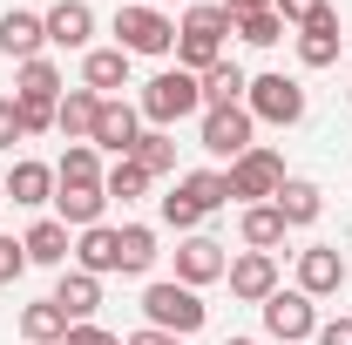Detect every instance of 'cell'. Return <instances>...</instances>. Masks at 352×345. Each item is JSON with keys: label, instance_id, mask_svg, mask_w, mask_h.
Instances as JSON below:
<instances>
[{"label": "cell", "instance_id": "obj_11", "mask_svg": "<svg viewBox=\"0 0 352 345\" xmlns=\"http://www.w3.org/2000/svg\"><path fill=\"white\" fill-rule=\"evenodd\" d=\"M135 135H142V109L135 102H122V95H109L102 109H95V149H109V156H129L135 149Z\"/></svg>", "mask_w": 352, "mask_h": 345}, {"label": "cell", "instance_id": "obj_34", "mask_svg": "<svg viewBox=\"0 0 352 345\" xmlns=\"http://www.w3.org/2000/svg\"><path fill=\"white\" fill-rule=\"evenodd\" d=\"M156 210H163V223H170V230H183V237H190V230L204 223V210H197V203H190L183 190H170V197H156Z\"/></svg>", "mask_w": 352, "mask_h": 345}, {"label": "cell", "instance_id": "obj_22", "mask_svg": "<svg viewBox=\"0 0 352 345\" xmlns=\"http://www.w3.org/2000/svg\"><path fill=\"white\" fill-rule=\"evenodd\" d=\"M82 88H95L102 102H109L116 88H129V54H122V47H88L82 54Z\"/></svg>", "mask_w": 352, "mask_h": 345}, {"label": "cell", "instance_id": "obj_25", "mask_svg": "<svg viewBox=\"0 0 352 345\" xmlns=\"http://www.w3.org/2000/svg\"><path fill=\"white\" fill-rule=\"evenodd\" d=\"M95 109H102V95H95V88H68V95H61V109H54L61 142H88V135H95Z\"/></svg>", "mask_w": 352, "mask_h": 345}, {"label": "cell", "instance_id": "obj_4", "mask_svg": "<svg viewBox=\"0 0 352 345\" xmlns=\"http://www.w3.org/2000/svg\"><path fill=\"white\" fill-rule=\"evenodd\" d=\"M109 34H116V47H122L129 61H135V54H176V21L163 14V7H142V0L116 7Z\"/></svg>", "mask_w": 352, "mask_h": 345}, {"label": "cell", "instance_id": "obj_39", "mask_svg": "<svg viewBox=\"0 0 352 345\" xmlns=\"http://www.w3.org/2000/svg\"><path fill=\"white\" fill-rule=\"evenodd\" d=\"M21 129H28V135H47V129H54V109H41V102H21Z\"/></svg>", "mask_w": 352, "mask_h": 345}, {"label": "cell", "instance_id": "obj_29", "mask_svg": "<svg viewBox=\"0 0 352 345\" xmlns=\"http://www.w3.org/2000/svg\"><path fill=\"white\" fill-rule=\"evenodd\" d=\"M156 230L149 223H122V278H149L156 271Z\"/></svg>", "mask_w": 352, "mask_h": 345}, {"label": "cell", "instance_id": "obj_16", "mask_svg": "<svg viewBox=\"0 0 352 345\" xmlns=\"http://www.w3.org/2000/svg\"><path fill=\"white\" fill-rule=\"evenodd\" d=\"M102 210H109V190L102 183H54V216L68 230H95Z\"/></svg>", "mask_w": 352, "mask_h": 345}, {"label": "cell", "instance_id": "obj_2", "mask_svg": "<svg viewBox=\"0 0 352 345\" xmlns=\"http://www.w3.org/2000/svg\"><path fill=\"white\" fill-rule=\"evenodd\" d=\"M135 109H142V122H149V129H176V122L204 115V82H197L190 68H163V75H149V82H142Z\"/></svg>", "mask_w": 352, "mask_h": 345}, {"label": "cell", "instance_id": "obj_45", "mask_svg": "<svg viewBox=\"0 0 352 345\" xmlns=\"http://www.w3.org/2000/svg\"><path fill=\"white\" fill-rule=\"evenodd\" d=\"M142 7H170V0H142Z\"/></svg>", "mask_w": 352, "mask_h": 345}, {"label": "cell", "instance_id": "obj_33", "mask_svg": "<svg viewBox=\"0 0 352 345\" xmlns=\"http://www.w3.org/2000/svg\"><path fill=\"white\" fill-rule=\"evenodd\" d=\"M237 41H244V47H278V41H285V21H278V7L244 14V21H237Z\"/></svg>", "mask_w": 352, "mask_h": 345}, {"label": "cell", "instance_id": "obj_19", "mask_svg": "<svg viewBox=\"0 0 352 345\" xmlns=\"http://www.w3.org/2000/svg\"><path fill=\"white\" fill-rule=\"evenodd\" d=\"M54 304L68 311V325H95V311H102V278H88V271H61V285H54Z\"/></svg>", "mask_w": 352, "mask_h": 345}, {"label": "cell", "instance_id": "obj_38", "mask_svg": "<svg viewBox=\"0 0 352 345\" xmlns=\"http://www.w3.org/2000/svg\"><path fill=\"white\" fill-rule=\"evenodd\" d=\"M61 345H122V339H116L109 325H68V339H61Z\"/></svg>", "mask_w": 352, "mask_h": 345}, {"label": "cell", "instance_id": "obj_44", "mask_svg": "<svg viewBox=\"0 0 352 345\" xmlns=\"http://www.w3.org/2000/svg\"><path fill=\"white\" fill-rule=\"evenodd\" d=\"M346 102H352V68H346Z\"/></svg>", "mask_w": 352, "mask_h": 345}, {"label": "cell", "instance_id": "obj_28", "mask_svg": "<svg viewBox=\"0 0 352 345\" xmlns=\"http://www.w3.org/2000/svg\"><path fill=\"white\" fill-rule=\"evenodd\" d=\"M129 156L149 170V183H163V176H176V135H170V129H142Z\"/></svg>", "mask_w": 352, "mask_h": 345}, {"label": "cell", "instance_id": "obj_30", "mask_svg": "<svg viewBox=\"0 0 352 345\" xmlns=\"http://www.w3.org/2000/svg\"><path fill=\"white\" fill-rule=\"evenodd\" d=\"M102 190H109V203H135V197H149V170H142L135 156H116V163L102 170Z\"/></svg>", "mask_w": 352, "mask_h": 345}, {"label": "cell", "instance_id": "obj_27", "mask_svg": "<svg viewBox=\"0 0 352 345\" xmlns=\"http://www.w3.org/2000/svg\"><path fill=\"white\" fill-rule=\"evenodd\" d=\"M197 82H204V109H237L244 88H251V75H244L237 61H217V68H204Z\"/></svg>", "mask_w": 352, "mask_h": 345}, {"label": "cell", "instance_id": "obj_42", "mask_svg": "<svg viewBox=\"0 0 352 345\" xmlns=\"http://www.w3.org/2000/svg\"><path fill=\"white\" fill-rule=\"evenodd\" d=\"M264 7H271V0H223V14H230V21H244V14H264Z\"/></svg>", "mask_w": 352, "mask_h": 345}, {"label": "cell", "instance_id": "obj_3", "mask_svg": "<svg viewBox=\"0 0 352 345\" xmlns=\"http://www.w3.org/2000/svg\"><path fill=\"white\" fill-rule=\"evenodd\" d=\"M204 318H210L204 291H190V285H176V278H149V285H142V325H149V332L190 339V332H204Z\"/></svg>", "mask_w": 352, "mask_h": 345}, {"label": "cell", "instance_id": "obj_43", "mask_svg": "<svg viewBox=\"0 0 352 345\" xmlns=\"http://www.w3.org/2000/svg\"><path fill=\"white\" fill-rule=\"evenodd\" d=\"M223 345H258V339H244V332H237V339H223Z\"/></svg>", "mask_w": 352, "mask_h": 345}, {"label": "cell", "instance_id": "obj_21", "mask_svg": "<svg viewBox=\"0 0 352 345\" xmlns=\"http://www.w3.org/2000/svg\"><path fill=\"white\" fill-rule=\"evenodd\" d=\"M271 203L285 216V230H305V223H318V210H325V190H318L311 176H285V190H278Z\"/></svg>", "mask_w": 352, "mask_h": 345}, {"label": "cell", "instance_id": "obj_7", "mask_svg": "<svg viewBox=\"0 0 352 345\" xmlns=\"http://www.w3.org/2000/svg\"><path fill=\"white\" fill-rule=\"evenodd\" d=\"M251 135H258V122H251L244 102H237V109H204V115H197V142H204L217 163H237V156L251 149Z\"/></svg>", "mask_w": 352, "mask_h": 345}, {"label": "cell", "instance_id": "obj_40", "mask_svg": "<svg viewBox=\"0 0 352 345\" xmlns=\"http://www.w3.org/2000/svg\"><path fill=\"white\" fill-rule=\"evenodd\" d=\"M318 345H352V318H346V311H339L332 325H318Z\"/></svg>", "mask_w": 352, "mask_h": 345}, {"label": "cell", "instance_id": "obj_12", "mask_svg": "<svg viewBox=\"0 0 352 345\" xmlns=\"http://www.w3.org/2000/svg\"><path fill=\"white\" fill-rule=\"evenodd\" d=\"M41 21H47V47L88 54V41H95V7H88V0H54Z\"/></svg>", "mask_w": 352, "mask_h": 345}, {"label": "cell", "instance_id": "obj_24", "mask_svg": "<svg viewBox=\"0 0 352 345\" xmlns=\"http://www.w3.org/2000/svg\"><path fill=\"white\" fill-rule=\"evenodd\" d=\"M332 61H339V14L325 7L318 21L298 27V68H332Z\"/></svg>", "mask_w": 352, "mask_h": 345}, {"label": "cell", "instance_id": "obj_20", "mask_svg": "<svg viewBox=\"0 0 352 345\" xmlns=\"http://www.w3.org/2000/svg\"><path fill=\"white\" fill-rule=\"evenodd\" d=\"M61 95H68V82H61V68L54 61H21L14 68V102H41V109H61Z\"/></svg>", "mask_w": 352, "mask_h": 345}, {"label": "cell", "instance_id": "obj_23", "mask_svg": "<svg viewBox=\"0 0 352 345\" xmlns=\"http://www.w3.org/2000/svg\"><path fill=\"white\" fill-rule=\"evenodd\" d=\"M237 244L278 258V244H285V216H278V203H244V216H237Z\"/></svg>", "mask_w": 352, "mask_h": 345}, {"label": "cell", "instance_id": "obj_13", "mask_svg": "<svg viewBox=\"0 0 352 345\" xmlns=\"http://www.w3.org/2000/svg\"><path fill=\"white\" fill-rule=\"evenodd\" d=\"M223 278H230V298H244V304H264L271 291H278V258H271V251H237Z\"/></svg>", "mask_w": 352, "mask_h": 345}, {"label": "cell", "instance_id": "obj_5", "mask_svg": "<svg viewBox=\"0 0 352 345\" xmlns=\"http://www.w3.org/2000/svg\"><path fill=\"white\" fill-rule=\"evenodd\" d=\"M244 109H251V122H271V129H292V122H305L311 95L298 75H251L244 88Z\"/></svg>", "mask_w": 352, "mask_h": 345}, {"label": "cell", "instance_id": "obj_14", "mask_svg": "<svg viewBox=\"0 0 352 345\" xmlns=\"http://www.w3.org/2000/svg\"><path fill=\"white\" fill-rule=\"evenodd\" d=\"M47 47V21L41 14H28V7H14V14H0V54L21 68V61H41Z\"/></svg>", "mask_w": 352, "mask_h": 345}, {"label": "cell", "instance_id": "obj_9", "mask_svg": "<svg viewBox=\"0 0 352 345\" xmlns=\"http://www.w3.org/2000/svg\"><path fill=\"white\" fill-rule=\"evenodd\" d=\"M223 271H230V251H223L217 237H204V230H190V237L176 244V285H190V291H204V285H217Z\"/></svg>", "mask_w": 352, "mask_h": 345}, {"label": "cell", "instance_id": "obj_15", "mask_svg": "<svg viewBox=\"0 0 352 345\" xmlns=\"http://www.w3.org/2000/svg\"><path fill=\"white\" fill-rule=\"evenodd\" d=\"M75 271H88V278H109V271H122V230H116V223L75 230Z\"/></svg>", "mask_w": 352, "mask_h": 345}, {"label": "cell", "instance_id": "obj_17", "mask_svg": "<svg viewBox=\"0 0 352 345\" xmlns=\"http://www.w3.org/2000/svg\"><path fill=\"white\" fill-rule=\"evenodd\" d=\"M0 190H7L21 210H41V203H54V163H34V156H21L14 170L0 176Z\"/></svg>", "mask_w": 352, "mask_h": 345}, {"label": "cell", "instance_id": "obj_32", "mask_svg": "<svg viewBox=\"0 0 352 345\" xmlns=\"http://www.w3.org/2000/svg\"><path fill=\"white\" fill-rule=\"evenodd\" d=\"M54 183H102V149L95 142H68L61 163H54Z\"/></svg>", "mask_w": 352, "mask_h": 345}, {"label": "cell", "instance_id": "obj_35", "mask_svg": "<svg viewBox=\"0 0 352 345\" xmlns=\"http://www.w3.org/2000/svg\"><path fill=\"white\" fill-rule=\"evenodd\" d=\"M271 7H278V21H285V27H305V21H318V14L332 7V0H271Z\"/></svg>", "mask_w": 352, "mask_h": 345}, {"label": "cell", "instance_id": "obj_36", "mask_svg": "<svg viewBox=\"0 0 352 345\" xmlns=\"http://www.w3.org/2000/svg\"><path fill=\"white\" fill-rule=\"evenodd\" d=\"M14 142H28V129H21V102H14V95H0V149L14 156Z\"/></svg>", "mask_w": 352, "mask_h": 345}, {"label": "cell", "instance_id": "obj_8", "mask_svg": "<svg viewBox=\"0 0 352 345\" xmlns=\"http://www.w3.org/2000/svg\"><path fill=\"white\" fill-rule=\"evenodd\" d=\"M258 311H264V332H271V339H278V345L318 339V304H311L305 291H298V285H292V291L278 285V291H271V298H264Z\"/></svg>", "mask_w": 352, "mask_h": 345}, {"label": "cell", "instance_id": "obj_31", "mask_svg": "<svg viewBox=\"0 0 352 345\" xmlns=\"http://www.w3.org/2000/svg\"><path fill=\"white\" fill-rule=\"evenodd\" d=\"M176 190H183V197H190L204 216L230 203V183H223V170H190V176H176Z\"/></svg>", "mask_w": 352, "mask_h": 345}, {"label": "cell", "instance_id": "obj_46", "mask_svg": "<svg viewBox=\"0 0 352 345\" xmlns=\"http://www.w3.org/2000/svg\"><path fill=\"white\" fill-rule=\"evenodd\" d=\"M0 203H7V190H0Z\"/></svg>", "mask_w": 352, "mask_h": 345}, {"label": "cell", "instance_id": "obj_37", "mask_svg": "<svg viewBox=\"0 0 352 345\" xmlns=\"http://www.w3.org/2000/svg\"><path fill=\"white\" fill-rule=\"evenodd\" d=\"M28 271V251H21V237H0V285H14Z\"/></svg>", "mask_w": 352, "mask_h": 345}, {"label": "cell", "instance_id": "obj_26", "mask_svg": "<svg viewBox=\"0 0 352 345\" xmlns=\"http://www.w3.org/2000/svg\"><path fill=\"white\" fill-rule=\"evenodd\" d=\"M21 339H28V345H61V339H68V311H61L54 298L21 304Z\"/></svg>", "mask_w": 352, "mask_h": 345}, {"label": "cell", "instance_id": "obj_18", "mask_svg": "<svg viewBox=\"0 0 352 345\" xmlns=\"http://www.w3.org/2000/svg\"><path fill=\"white\" fill-rule=\"evenodd\" d=\"M21 251H28V264H47V271H68V258H75V230L61 223V216H41L28 237H21Z\"/></svg>", "mask_w": 352, "mask_h": 345}, {"label": "cell", "instance_id": "obj_6", "mask_svg": "<svg viewBox=\"0 0 352 345\" xmlns=\"http://www.w3.org/2000/svg\"><path fill=\"white\" fill-rule=\"evenodd\" d=\"M223 183H230V197H237V203H271V197L285 190V156H278V149H264V142H251V149L223 170Z\"/></svg>", "mask_w": 352, "mask_h": 345}, {"label": "cell", "instance_id": "obj_1", "mask_svg": "<svg viewBox=\"0 0 352 345\" xmlns=\"http://www.w3.org/2000/svg\"><path fill=\"white\" fill-rule=\"evenodd\" d=\"M223 34H237V21L223 14V0H197L183 21H176V68L204 75L223 61Z\"/></svg>", "mask_w": 352, "mask_h": 345}, {"label": "cell", "instance_id": "obj_41", "mask_svg": "<svg viewBox=\"0 0 352 345\" xmlns=\"http://www.w3.org/2000/svg\"><path fill=\"white\" fill-rule=\"evenodd\" d=\"M122 345H183V339H170V332H149V325H142V332H129Z\"/></svg>", "mask_w": 352, "mask_h": 345}, {"label": "cell", "instance_id": "obj_10", "mask_svg": "<svg viewBox=\"0 0 352 345\" xmlns=\"http://www.w3.org/2000/svg\"><path fill=\"white\" fill-rule=\"evenodd\" d=\"M298 291H305L311 304L339 298V291H346V251H339V244H305V251H298Z\"/></svg>", "mask_w": 352, "mask_h": 345}]
</instances>
